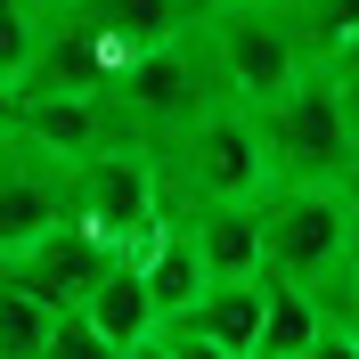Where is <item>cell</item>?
I'll return each instance as SVG.
<instances>
[{
	"label": "cell",
	"instance_id": "obj_15",
	"mask_svg": "<svg viewBox=\"0 0 359 359\" xmlns=\"http://www.w3.org/2000/svg\"><path fill=\"white\" fill-rule=\"evenodd\" d=\"M335 57H359V33H351V41H343V49H335Z\"/></svg>",
	"mask_w": 359,
	"mask_h": 359
},
{
	"label": "cell",
	"instance_id": "obj_14",
	"mask_svg": "<svg viewBox=\"0 0 359 359\" xmlns=\"http://www.w3.org/2000/svg\"><path fill=\"white\" fill-rule=\"evenodd\" d=\"M41 17H49V0H0V82L25 74V57L41 41Z\"/></svg>",
	"mask_w": 359,
	"mask_h": 359
},
{
	"label": "cell",
	"instance_id": "obj_9",
	"mask_svg": "<svg viewBox=\"0 0 359 359\" xmlns=\"http://www.w3.org/2000/svg\"><path fill=\"white\" fill-rule=\"evenodd\" d=\"M82 318H90V335H98V351H156V335H163V311H156V294H147L131 253L82 294Z\"/></svg>",
	"mask_w": 359,
	"mask_h": 359
},
{
	"label": "cell",
	"instance_id": "obj_13",
	"mask_svg": "<svg viewBox=\"0 0 359 359\" xmlns=\"http://www.w3.org/2000/svg\"><path fill=\"white\" fill-rule=\"evenodd\" d=\"M286 8H294V25H302V41H311L318 66L359 33V0H286Z\"/></svg>",
	"mask_w": 359,
	"mask_h": 359
},
{
	"label": "cell",
	"instance_id": "obj_2",
	"mask_svg": "<svg viewBox=\"0 0 359 359\" xmlns=\"http://www.w3.org/2000/svg\"><path fill=\"white\" fill-rule=\"evenodd\" d=\"M359 253V196L351 180H278L262 188V269L294 286H327Z\"/></svg>",
	"mask_w": 359,
	"mask_h": 359
},
{
	"label": "cell",
	"instance_id": "obj_5",
	"mask_svg": "<svg viewBox=\"0 0 359 359\" xmlns=\"http://www.w3.org/2000/svg\"><path fill=\"white\" fill-rule=\"evenodd\" d=\"M74 188H66V212L82 229H98L114 253H139V237L172 212L163 196V172H156V147L147 139H107V147H90V156L66 163Z\"/></svg>",
	"mask_w": 359,
	"mask_h": 359
},
{
	"label": "cell",
	"instance_id": "obj_1",
	"mask_svg": "<svg viewBox=\"0 0 359 359\" xmlns=\"http://www.w3.org/2000/svg\"><path fill=\"white\" fill-rule=\"evenodd\" d=\"M156 172H163V196H172V204H237V196H262V188H269V163H262L253 107L221 90V98H204L196 114H180L172 131L156 139Z\"/></svg>",
	"mask_w": 359,
	"mask_h": 359
},
{
	"label": "cell",
	"instance_id": "obj_16",
	"mask_svg": "<svg viewBox=\"0 0 359 359\" xmlns=\"http://www.w3.org/2000/svg\"><path fill=\"white\" fill-rule=\"evenodd\" d=\"M204 8H229V0H196V17H204Z\"/></svg>",
	"mask_w": 359,
	"mask_h": 359
},
{
	"label": "cell",
	"instance_id": "obj_6",
	"mask_svg": "<svg viewBox=\"0 0 359 359\" xmlns=\"http://www.w3.org/2000/svg\"><path fill=\"white\" fill-rule=\"evenodd\" d=\"M66 188H74L66 156H49L41 139L17 131V114H8L0 123V262L17 245H33L41 229L66 221Z\"/></svg>",
	"mask_w": 359,
	"mask_h": 359
},
{
	"label": "cell",
	"instance_id": "obj_8",
	"mask_svg": "<svg viewBox=\"0 0 359 359\" xmlns=\"http://www.w3.org/2000/svg\"><path fill=\"white\" fill-rule=\"evenodd\" d=\"M114 262H123V253H114L107 237H98V229H82V221L66 212V221H57V229H41L33 245H17L0 269H8L17 286H33V294L49 302V311H74V302H82V294L98 286V278H107Z\"/></svg>",
	"mask_w": 359,
	"mask_h": 359
},
{
	"label": "cell",
	"instance_id": "obj_7",
	"mask_svg": "<svg viewBox=\"0 0 359 359\" xmlns=\"http://www.w3.org/2000/svg\"><path fill=\"white\" fill-rule=\"evenodd\" d=\"M262 286L269 269L253 278H204L172 318H163L156 351H212V359H253V327H262Z\"/></svg>",
	"mask_w": 359,
	"mask_h": 359
},
{
	"label": "cell",
	"instance_id": "obj_12",
	"mask_svg": "<svg viewBox=\"0 0 359 359\" xmlns=\"http://www.w3.org/2000/svg\"><path fill=\"white\" fill-rule=\"evenodd\" d=\"M49 327H57V311L0 269V359H41L49 351Z\"/></svg>",
	"mask_w": 359,
	"mask_h": 359
},
{
	"label": "cell",
	"instance_id": "obj_4",
	"mask_svg": "<svg viewBox=\"0 0 359 359\" xmlns=\"http://www.w3.org/2000/svg\"><path fill=\"white\" fill-rule=\"evenodd\" d=\"M196 25H204V49H212L221 90H229V98H245V107L278 98L302 66H318L286 0H229V8H204Z\"/></svg>",
	"mask_w": 359,
	"mask_h": 359
},
{
	"label": "cell",
	"instance_id": "obj_17",
	"mask_svg": "<svg viewBox=\"0 0 359 359\" xmlns=\"http://www.w3.org/2000/svg\"><path fill=\"white\" fill-rule=\"evenodd\" d=\"M49 8H66V0H49Z\"/></svg>",
	"mask_w": 359,
	"mask_h": 359
},
{
	"label": "cell",
	"instance_id": "obj_10",
	"mask_svg": "<svg viewBox=\"0 0 359 359\" xmlns=\"http://www.w3.org/2000/svg\"><path fill=\"white\" fill-rule=\"evenodd\" d=\"M180 212V204H172ZM188 245H196L204 278H253L262 269V196H237V204H188Z\"/></svg>",
	"mask_w": 359,
	"mask_h": 359
},
{
	"label": "cell",
	"instance_id": "obj_11",
	"mask_svg": "<svg viewBox=\"0 0 359 359\" xmlns=\"http://www.w3.org/2000/svg\"><path fill=\"white\" fill-rule=\"evenodd\" d=\"M253 351H262V359L335 351V335H327V311H318V294H311V286H294V278H269V286H262V327H253Z\"/></svg>",
	"mask_w": 359,
	"mask_h": 359
},
{
	"label": "cell",
	"instance_id": "obj_3",
	"mask_svg": "<svg viewBox=\"0 0 359 359\" xmlns=\"http://www.w3.org/2000/svg\"><path fill=\"white\" fill-rule=\"evenodd\" d=\"M253 131H262L269 188L278 180H351V163H359L343 98H335V66H302L278 98H262L253 107Z\"/></svg>",
	"mask_w": 359,
	"mask_h": 359
}]
</instances>
